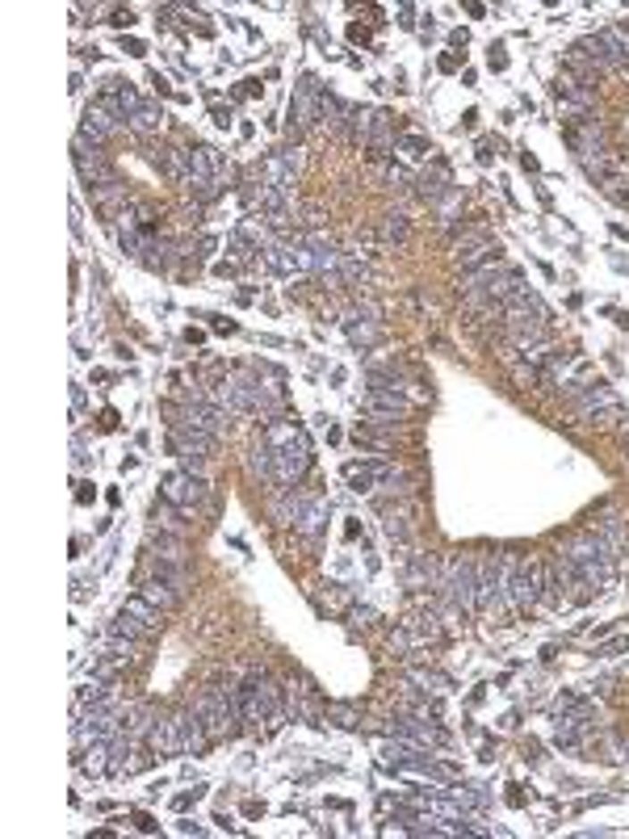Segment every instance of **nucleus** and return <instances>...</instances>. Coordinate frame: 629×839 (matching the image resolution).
Listing matches in <instances>:
<instances>
[{"label":"nucleus","mask_w":629,"mask_h":839,"mask_svg":"<svg viewBox=\"0 0 629 839\" xmlns=\"http://www.w3.org/2000/svg\"><path fill=\"white\" fill-rule=\"evenodd\" d=\"M193 709H197V717L205 722V734H210V743H227V739H235L239 730H244V717H239V701H235V688L227 684H210L202 688V697L193 701Z\"/></svg>","instance_id":"f257e3e1"},{"label":"nucleus","mask_w":629,"mask_h":839,"mask_svg":"<svg viewBox=\"0 0 629 839\" xmlns=\"http://www.w3.org/2000/svg\"><path fill=\"white\" fill-rule=\"evenodd\" d=\"M437 588L445 591V605H449L453 613H462V617L479 613V608H474L479 563H470V558H462V554H445V558H440V579H437Z\"/></svg>","instance_id":"f03ea898"},{"label":"nucleus","mask_w":629,"mask_h":839,"mask_svg":"<svg viewBox=\"0 0 629 839\" xmlns=\"http://www.w3.org/2000/svg\"><path fill=\"white\" fill-rule=\"evenodd\" d=\"M160 496H164V504H172L180 516H197V512L205 508L210 491H205V479L189 474V470H168L164 482H160Z\"/></svg>","instance_id":"7ed1b4c3"},{"label":"nucleus","mask_w":629,"mask_h":839,"mask_svg":"<svg viewBox=\"0 0 629 839\" xmlns=\"http://www.w3.org/2000/svg\"><path fill=\"white\" fill-rule=\"evenodd\" d=\"M549 575H554V583H558L562 608H579V605H588V600H596V596H600V591L588 583V575L574 566V558L566 550H558L554 558H549Z\"/></svg>","instance_id":"20e7f679"},{"label":"nucleus","mask_w":629,"mask_h":839,"mask_svg":"<svg viewBox=\"0 0 629 839\" xmlns=\"http://www.w3.org/2000/svg\"><path fill=\"white\" fill-rule=\"evenodd\" d=\"M311 470V445H286V449H269V482L277 491L298 487V479Z\"/></svg>","instance_id":"39448f33"},{"label":"nucleus","mask_w":629,"mask_h":839,"mask_svg":"<svg viewBox=\"0 0 629 839\" xmlns=\"http://www.w3.org/2000/svg\"><path fill=\"white\" fill-rule=\"evenodd\" d=\"M571 412H574V420H588V424H596L600 415L621 412V399H616L613 386L588 382V386H574V390H571Z\"/></svg>","instance_id":"423d86ee"},{"label":"nucleus","mask_w":629,"mask_h":839,"mask_svg":"<svg viewBox=\"0 0 629 839\" xmlns=\"http://www.w3.org/2000/svg\"><path fill=\"white\" fill-rule=\"evenodd\" d=\"M361 407L373 415V420H403L411 412V399L403 395V386L386 382V378H373V386L365 390Z\"/></svg>","instance_id":"0eeeda50"},{"label":"nucleus","mask_w":629,"mask_h":839,"mask_svg":"<svg viewBox=\"0 0 629 839\" xmlns=\"http://www.w3.org/2000/svg\"><path fill=\"white\" fill-rule=\"evenodd\" d=\"M319 113H323V88L314 76H302L289 96V122H294V130H311V126H319Z\"/></svg>","instance_id":"6e6552de"},{"label":"nucleus","mask_w":629,"mask_h":839,"mask_svg":"<svg viewBox=\"0 0 629 839\" xmlns=\"http://www.w3.org/2000/svg\"><path fill=\"white\" fill-rule=\"evenodd\" d=\"M386 734H390V739H403V743H411V747H424V751L440 743L437 722H428L424 714H411V709L390 717V722H386Z\"/></svg>","instance_id":"1a4fd4ad"},{"label":"nucleus","mask_w":629,"mask_h":839,"mask_svg":"<svg viewBox=\"0 0 629 839\" xmlns=\"http://www.w3.org/2000/svg\"><path fill=\"white\" fill-rule=\"evenodd\" d=\"M122 122H126L122 113H118V110H110V105H105V101L96 96L93 105L84 110V118H80V135H84V138H93L96 147H105L110 138H118V135H122Z\"/></svg>","instance_id":"9d476101"},{"label":"nucleus","mask_w":629,"mask_h":839,"mask_svg":"<svg viewBox=\"0 0 629 839\" xmlns=\"http://www.w3.org/2000/svg\"><path fill=\"white\" fill-rule=\"evenodd\" d=\"M449 252H453V264H457V269L474 273V269H482L487 261H499V239H495L491 231H482V235L462 239V244H453Z\"/></svg>","instance_id":"9b49d317"},{"label":"nucleus","mask_w":629,"mask_h":839,"mask_svg":"<svg viewBox=\"0 0 629 839\" xmlns=\"http://www.w3.org/2000/svg\"><path fill=\"white\" fill-rule=\"evenodd\" d=\"M474 608H479V613H495V608H504L499 554H487V558H479V588H474Z\"/></svg>","instance_id":"f8f14e48"},{"label":"nucleus","mask_w":629,"mask_h":839,"mask_svg":"<svg viewBox=\"0 0 629 839\" xmlns=\"http://www.w3.org/2000/svg\"><path fill=\"white\" fill-rule=\"evenodd\" d=\"M143 743L151 747V756H185V730H180V714L155 717V726L147 730Z\"/></svg>","instance_id":"ddd939ff"},{"label":"nucleus","mask_w":629,"mask_h":839,"mask_svg":"<svg viewBox=\"0 0 629 839\" xmlns=\"http://www.w3.org/2000/svg\"><path fill=\"white\" fill-rule=\"evenodd\" d=\"M411 185H415V197H420V202H428V206H437L440 197H449V193H453L449 168L440 164V160H428L424 168H415Z\"/></svg>","instance_id":"4468645a"},{"label":"nucleus","mask_w":629,"mask_h":839,"mask_svg":"<svg viewBox=\"0 0 629 839\" xmlns=\"http://www.w3.org/2000/svg\"><path fill=\"white\" fill-rule=\"evenodd\" d=\"M269 189H277L281 197H294V180H298V168L286 160V152H269L260 160V172H256Z\"/></svg>","instance_id":"2eb2a0df"},{"label":"nucleus","mask_w":629,"mask_h":839,"mask_svg":"<svg viewBox=\"0 0 629 839\" xmlns=\"http://www.w3.org/2000/svg\"><path fill=\"white\" fill-rule=\"evenodd\" d=\"M189 177H202V180H210V185H222V180H227V160H222L219 147H210V143L189 147Z\"/></svg>","instance_id":"dca6fc26"},{"label":"nucleus","mask_w":629,"mask_h":839,"mask_svg":"<svg viewBox=\"0 0 629 839\" xmlns=\"http://www.w3.org/2000/svg\"><path fill=\"white\" fill-rule=\"evenodd\" d=\"M403 630L411 633V642H415V647H428V642H440V638H445V625H440V617H437V613H428V608H415V613H407Z\"/></svg>","instance_id":"f3484780"},{"label":"nucleus","mask_w":629,"mask_h":839,"mask_svg":"<svg viewBox=\"0 0 629 839\" xmlns=\"http://www.w3.org/2000/svg\"><path fill=\"white\" fill-rule=\"evenodd\" d=\"M596 38L604 42L608 68H613V71H625V68H629V26H604V29H596Z\"/></svg>","instance_id":"a211bd4d"},{"label":"nucleus","mask_w":629,"mask_h":839,"mask_svg":"<svg viewBox=\"0 0 629 839\" xmlns=\"http://www.w3.org/2000/svg\"><path fill=\"white\" fill-rule=\"evenodd\" d=\"M151 558H160V563H189V546H185V537L168 533V529H151Z\"/></svg>","instance_id":"6ab92c4d"},{"label":"nucleus","mask_w":629,"mask_h":839,"mask_svg":"<svg viewBox=\"0 0 629 839\" xmlns=\"http://www.w3.org/2000/svg\"><path fill=\"white\" fill-rule=\"evenodd\" d=\"M554 93L558 96H566L571 101V110L579 113V118H588V110H591V88L574 71H558V80H554Z\"/></svg>","instance_id":"aec40b11"},{"label":"nucleus","mask_w":629,"mask_h":839,"mask_svg":"<svg viewBox=\"0 0 629 839\" xmlns=\"http://www.w3.org/2000/svg\"><path fill=\"white\" fill-rule=\"evenodd\" d=\"M126 126H130L138 138H155L160 135V126H164V110H160L155 101H143V105L126 118Z\"/></svg>","instance_id":"412c9836"},{"label":"nucleus","mask_w":629,"mask_h":839,"mask_svg":"<svg viewBox=\"0 0 629 839\" xmlns=\"http://www.w3.org/2000/svg\"><path fill=\"white\" fill-rule=\"evenodd\" d=\"M344 336L356 344V348H373V344L382 340V323H373V319H361L353 311V315L344 319Z\"/></svg>","instance_id":"4be33fe9"},{"label":"nucleus","mask_w":629,"mask_h":839,"mask_svg":"<svg viewBox=\"0 0 629 839\" xmlns=\"http://www.w3.org/2000/svg\"><path fill=\"white\" fill-rule=\"evenodd\" d=\"M256 264L260 269H269V273H277V277L298 273V269H294V248H286V244H264Z\"/></svg>","instance_id":"5701e85b"},{"label":"nucleus","mask_w":629,"mask_h":839,"mask_svg":"<svg viewBox=\"0 0 629 839\" xmlns=\"http://www.w3.org/2000/svg\"><path fill=\"white\" fill-rule=\"evenodd\" d=\"M440 579V563L432 554H411L407 558V588H428Z\"/></svg>","instance_id":"b1692460"},{"label":"nucleus","mask_w":629,"mask_h":839,"mask_svg":"<svg viewBox=\"0 0 629 839\" xmlns=\"http://www.w3.org/2000/svg\"><path fill=\"white\" fill-rule=\"evenodd\" d=\"M302 508H306V496H298L294 487H286L281 496L269 504V512H273V521L277 524H298V516H302Z\"/></svg>","instance_id":"393cba45"},{"label":"nucleus","mask_w":629,"mask_h":839,"mask_svg":"<svg viewBox=\"0 0 629 839\" xmlns=\"http://www.w3.org/2000/svg\"><path fill=\"white\" fill-rule=\"evenodd\" d=\"M138 596H147L155 608H164V613H172L177 608V600H180V591L172 588V583H164V579H155V575H147L143 579V588H138Z\"/></svg>","instance_id":"a878e982"},{"label":"nucleus","mask_w":629,"mask_h":839,"mask_svg":"<svg viewBox=\"0 0 629 839\" xmlns=\"http://www.w3.org/2000/svg\"><path fill=\"white\" fill-rule=\"evenodd\" d=\"M395 152H398V160H403V164H420V168H424V160H432V143H428L424 135H415V130H411V135H403L395 143Z\"/></svg>","instance_id":"bb28decb"},{"label":"nucleus","mask_w":629,"mask_h":839,"mask_svg":"<svg viewBox=\"0 0 629 839\" xmlns=\"http://www.w3.org/2000/svg\"><path fill=\"white\" fill-rule=\"evenodd\" d=\"M122 613H126V617H135L138 625H143V630H151V633L160 630V617H164V608H155L147 596H130V600L122 605Z\"/></svg>","instance_id":"cd10ccee"},{"label":"nucleus","mask_w":629,"mask_h":839,"mask_svg":"<svg viewBox=\"0 0 629 839\" xmlns=\"http://www.w3.org/2000/svg\"><path fill=\"white\" fill-rule=\"evenodd\" d=\"M323 524H328V504L323 499H306V508H302V516H298V529L302 537H319L323 533Z\"/></svg>","instance_id":"c85d7f7f"},{"label":"nucleus","mask_w":629,"mask_h":839,"mask_svg":"<svg viewBox=\"0 0 629 839\" xmlns=\"http://www.w3.org/2000/svg\"><path fill=\"white\" fill-rule=\"evenodd\" d=\"M378 235H382V244H395V248H403L411 239V222L403 210H395V214H386L382 222H378Z\"/></svg>","instance_id":"c756f323"},{"label":"nucleus","mask_w":629,"mask_h":839,"mask_svg":"<svg viewBox=\"0 0 629 839\" xmlns=\"http://www.w3.org/2000/svg\"><path fill=\"white\" fill-rule=\"evenodd\" d=\"M340 277H344V286H356V281H370V264L361 261L356 252H340Z\"/></svg>","instance_id":"7c9ffc66"},{"label":"nucleus","mask_w":629,"mask_h":839,"mask_svg":"<svg viewBox=\"0 0 629 839\" xmlns=\"http://www.w3.org/2000/svg\"><path fill=\"white\" fill-rule=\"evenodd\" d=\"M512 382H516L520 390H533V386H546L549 378H546V373H541V370H537V365H529V361L520 357L516 365H512Z\"/></svg>","instance_id":"2f4dec72"},{"label":"nucleus","mask_w":629,"mask_h":839,"mask_svg":"<svg viewBox=\"0 0 629 839\" xmlns=\"http://www.w3.org/2000/svg\"><path fill=\"white\" fill-rule=\"evenodd\" d=\"M600 193H604V197H613L616 206H629V172H625V177H604L600 180Z\"/></svg>","instance_id":"473e14b6"},{"label":"nucleus","mask_w":629,"mask_h":839,"mask_svg":"<svg viewBox=\"0 0 629 839\" xmlns=\"http://www.w3.org/2000/svg\"><path fill=\"white\" fill-rule=\"evenodd\" d=\"M110 633H122V638H135V642H143L151 630H143L135 617H126L122 608H118V617H113V625H110Z\"/></svg>","instance_id":"72a5a7b5"},{"label":"nucleus","mask_w":629,"mask_h":839,"mask_svg":"<svg viewBox=\"0 0 629 839\" xmlns=\"http://www.w3.org/2000/svg\"><path fill=\"white\" fill-rule=\"evenodd\" d=\"M558 714H591V717H596V709H591L583 697H574V692H562L558 701H554V717H558Z\"/></svg>","instance_id":"f704fd0d"},{"label":"nucleus","mask_w":629,"mask_h":839,"mask_svg":"<svg viewBox=\"0 0 629 839\" xmlns=\"http://www.w3.org/2000/svg\"><path fill=\"white\" fill-rule=\"evenodd\" d=\"M411 680H415V684H424V692H432V697H440V692L449 688V680H445V675H437V672H411Z\"/></svg>","instance_id":"c9c22d12"},{"label":"nucleus","mask_w":629,"mask_h":839,"mask_svg":"<svg viewBox=\"0 0 629 839\" xmlns=\"http://www.w3.org/2000/svg\"><path fill=\"white\" fill-rule=\"evenodd\" d=\"M328 717H336V726H356V714L348 705H328Z\"/></svg>","instance_id":"e433bc0d"},{"label":"nucleus","mask_w":629,"mask_h":839,"mask_svg":"<svg viewBox=\"0 0 629 839\" xmlns=\"http://www.w3.org/2000/svg\"><path fill=\"white\" fill-rule=\"evenodd\" d=\"M298 210H302V219H298V222H306V227H319V222H323V210L311 206V202H306V206H298Z\"/></svg>","instance_id":"4c0bfd02"},{"label":"nucleus","mask_w":629,"mask_h":839,"mask_svg":"<svg viewBox=\"0 0 629 839\" xmlns=\"http://www.w3.org/2000/svg\"><path fill=\"white\" fill-rule=\"evenodd\" d=\"M71 462H76V466H84V462H88V445H84L80 432H76V440H71Z\"/></svg>","instance_id":"58836bf2"},{"label":"nucleus","mask_w":629,"mask_h":839,"mask_svg":"<svg viewBox=\"0 0 629 839\" xmlns=\"http://www.w3.org/2000/svg\"><path fill=\"white\" fill-rule=\"evenodd\" d=\"M118 29H126V26H135L138 17H135V9H113V17H110Z\"/></svg>","instance_id":"ea45409f"},{"label":"nucleus","mask_w":629,"mask_h":839,"mask_svg":"<svg viewBox=\"0 0 629 839\" xmlns=\"http://www.w3.org/2000/svg\"><path fill=\"white\" fill-rule=\"evenodd\" d=\"M197 798H202V789H193V793H180V798L172 801V806H177V810H189V806H193Z\"/></svg>","instance_id":"a19ab883"},{"label":"nucleus","mask_w":629,"mask_h":839,"mask_svg":"<svg viewBox=\"0 0 629 839\" xmlns=\"http://www.w3.org/2000/svg\"><path fill=\"white\" fill-rule=\"evenodd\" d=\"M122 46H126V55H147V46H143V42H138V38H122Z\"/></svg>","instance_id":"79ce46f5"},{"label":"nucleus","mask_w":629,"mask_h":839,"mask_svg":"<svg viewBox=\"0 0 629 839\" xmlns=\"http://www.w3.org/2000/svg\"><path fill=\"white\" fill-rule=\"evenodd\" d=\"M621 650H629V638H616V642H608L600 655H621Z\"/></svg>","instance_id":"37998d69"},{"label":"nucleus","mask_w":629,"mask_h":839,"mask_svg":"<svg viewBox=\"0 0 629 839\" xmlns=\"http://www.w3.org/2000/svg\"><path fill=\"white\" fill-rule=\"evenodd\" d=\"M71 407H76V420H80V412H84V390L80 386H71Z\"/></svg>","instance_id":"c03bdc74"},{"label":"nucleus","mask_w":629,"mask_h":839,"mask_svg":"<svg viewBox=\"0 0 629 839\" xmlns=\"http://www.w3.org/2000/svg\"><path fill=\"white\" fill-rule=\"evenodd\" d=\"M491 68H495V71H499V68H507V55H504V51H499V46H491Z\"/></svg>","instance_id":"a18cd8bd"},{"label":"nucleus","mask_w":629,"mask_h":839,"mask_svg":"<svg viewBox=\"0 0 629 839\" xmlns=\"http://www.w3.org/2000/svg\"><path fill=\"white\" fill-rule=\"evenodd\" d=\"M214 273H219V277H235V261H219V264H214Z\"/></svg>","instance_id":"49530a36"},{"label":"nucleus","mask_w":629,"mask_h":839,"mask_svg":"<svg viewBox=\"0 0 629 839\" xmlns=\"http://www.w3.org/2000/svg\"><path fill=\"white\" fill-rule=\"evenodd\" d=\"M214 122H219V126H231V110H222V105H214Z\"/></svg>","instance_id":"de8ad7c7"},{"label":"nucleus","mask_w":629,"mask_h":839,"mask_svg":"<svg viewBox=\"0 0 629 839\" xmlns=\"http://www.w3.org/2000/svg\"><path fill=\"white\" fill-rule=\"evenodd\" d=\"M135 823H138V831H155V823H151L147 814H135Z\"/></svg>","instance_id":"09e8293b"},{"label":"nucleus","mask_w":629,"mask_h":839,"mask_svg":"<svg viewBox=\"0 0 629 839\" xmlns=\"http://www.w3.org/2000/svg\"><path fill=\"white\" fill-rule=\"evenodd\" d=\"M625 449H629V437H625Z\"/></svg>","instance_id":"8fccbe9b"}]
</instances>
